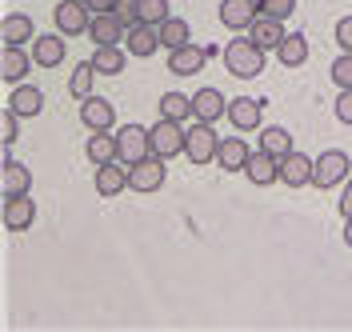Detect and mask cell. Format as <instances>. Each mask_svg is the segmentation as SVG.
<instances>
[{
	"label": "cell",
	"instance_id": "obj_1",
	"mask_svg": "<svg viewBox=\"0 0 352 332\" xmlns=\"http://www.w3.org/2000/svg\"><path fill=\"white\" fill-rule=\"evenodd\" d=\"M224 68L232 76H241V80H252V76L264 72V48H256L248 36H236V41H228V48H224Z\"/></svg>",
	"mask_w": 352,
	"mask_h": 332
},
{
	"label": "cell",
	"instance_id": "obj_2",
	"mask_svg": "<svg viewBox=\"0 0 352 332\" xmlns=\"http://www.w3.org/2000/svg\"><path fill=\"white\" fill-rule=\"evenodd\" d=\"M52 21H56L60 36H85L88 24H92V8H88L85 0H60L52 8Z\"/></svg>",
	"mask_w": 352,
	"mask_h": 332
},
{
	"label": "cell",
	"instance_id": "obj_3",
	"mask_svg": "<svg viewBox=\"0 0 352 332\" xmlns=\"http://www.w3.org/2000/svg\"><path fill=\"white\" fill-rule=\"evenodd\" d=\"M349 153H340V148H329V153H320L312 160V184L316 188H336L340 180L349 177Z\"/></svg>",
	"mask_w": 352,
	"mask_h": 332
},
{
	"label": "cell",
	"instance_id": "obj_4",
	"mask_svg": "<svg viewBox=\"0 0 352 332\" xmlns=\"http://www.w3.org/2000/svg\"><path fill=\"white\" fill-rule=\"evenodd\" d=\"M116 144H120V164H140L144 156H153V140H148V129L144 124H124L116 133Z\"/></svg>",
	"mask_w": 352,
	"mask_h": 332
},
{
	"label": "cell",
	"instance_id": "obj_5",
	"mask_svg": "<svg viewBox=\"0 0 352 332\" xmlns=\"http://www.w3.org/2000/svg\"><path fill=\"white\" fill-rule=\"evenodd\" d=\"M217 148H220V140H217V133H212V124H204V120L184 133V156H188L192 164L217 160Z\"/></svg>",
	"mask_w": 352,
	"mask_h": 332
},
{
	"label": "cell",
	"instance_id": "obj_6",
	"mask_svg": "<svg viewBox=\"0 0 352 332\" xmlns=\"http://www.w3.org/2000/svg\"><path fill=\"white\" fill-rule=\"evenodd\" d=\"M160 184H164V156L153 153V156H144L140 164L129 168V188L132 192H144V197H148V192H156Z\"/></svg>",
	"mask_w": 352,
	"mask_h": 332
},
{
	"label": "cell",
	"instance_id": "obj_7",
	"mask_svg": "<svg viewBox=\"0 0 352 332\" xmlns=\"http://www.w3.org/2000/svg\"><path fill=\"white\" fill-rule=\"evenodd\" d=\"M184 133H188V129H180L176 120H164V116H160L153 129H148L153 153L164 156V160H168V156H180V153H184Z\"/></svg>",
	"mask_w": 352,
	"mask_h": 332
},
{
	"label": "cell",
	"instance_id": "obj_8",
	"mask_svg": "<svg viewBox=\"0 0 352 332\" xmlns=\"http://www.w3.org/2000/svg\"><path fill=\"white\" fill-rule=\"evenodd\" d=\"M124 36H129V24L120 21L116 12H96L92 24H88V41L96 48H109V45H116V41H124Z\"/></svg>",
	"mask_w": 352,
	"mask_h": 332
},
{
	"label": "cell",
	"instance_id": "obj_9",
	"mask_svg": "<svg viewBox=\"0 0 352 332\" xmlns=\"http://www.w3.org/2000/svg\"><path fill=\"white\" fill-rule=\"evenodd\" d=\"M80 124H85L88 133H109L112 124H116L112 100H104V96H88V100H80Z\"/></svg>",
	"mask_w": 352,
	"mask_h": 332
},
{
	"label": "cell",
	"instance_id": "obj_10",
	"mask_svg": "<svg viewBox=\"0 0 352 332\" xmlns=\"http://www.w3.org/2000/svg\"><path fill=\"white\" fill-rule=\"evenodd\" d=\"M256 16H261V4L256 0H224L220 4V24L232 28V32H248Z\"/></svg>",
	"mask_w": 352,
	"mask_h": 332
},
{
	"label": "cell",
	"instance_id": "obj_11",
	"mask_svg": "<svg viewBox=\"0 0 352 332\" xmlns=\"http://www.w3.org/2000/svg\"><path fill=\"white\" fill-rule=\"evenodd\" d=\"M32 192V173L24 168V164H16L12 156L8 160H0V197H28Z\"/></svg>",
	"mask_w": 352,
	"mask_h": 332
},
{
	"label": "cell",
	"instance_id": "obj_12",
	"mask_svg": "<svg viewBox=\"0 0 352 332\" xmlns=\"http://www.w3.org/2000/svg\"><path fill=\"white\" fill-rule=\"evenodd\" d=\"M208 56H212V52H208V45L200 48V45H192V41H188V45L173 48V56H168V72H176V76H197Z\"/></svg>",
	"mask_w": 352,
	"mask_h": 332
},
{
	"label": "cell",
	"instance_id": "obj_13",
	"mask_svg": "<svg viewBox=\"0 0 352 332\" xmlns=\"http://www.w3.org/2000/svg\"><path fill=\"white\" fill-rule=\"evenodd\" d=\"M32 65L36 60L16 45H4V52H0V76H4V85H24V76L32 72Z\"/></svg>",
	"mask_w": 352,
	"mask_h": 332
},
{
	"label": "cell",
	"instance_id": "obj_14",
	"mask_svg": "<svg viewBox=\"0 0 352 332\" xmlns=\"http://www.w3.org/2000/svg\"><path fill=\"white\" fill-rule=\"evenodd\" d=\"M244 36H248V41H252L256 48H264V52H276V48H280V41H285L288 32H285V21L256 16V21H252V28H248Z\"/></svg>",
	"mask_w": 352,
	"mask_h": 332
},
{
	"label": "cell",
	"instance_id": "obj_15",
	"mask_svg": "<svg viewBox=\"0 0 352 332\" xmlns=\"http://www.w3.org/2000/svg\"><path fill=\"white\" fill-rule=\"evenodd\" d=\"M228 120H232L236 133H256L261 120H264V100H248V96L232 100V104H228Z\"/></svg>",
	"mask_w": 352,
	"mask_h": 332
},
{
	"label": "cell",
	"instance_id": "obj_16",
	"mask_svg": "<svg viewBox=\"0 0 352 332\" xmlns=\"http://www.w3.org/2000/svg\"><path fill=\"white\" fill-rule=\"evenodd\" d=\"M244 177L252 180L256 188H264V184H272V180H280V156L272 153H252L248 156V164H244Z\"/></svg>",
	"mask_w": 352,
	"mask_h": 332
},
{
	"label": "cell",
	"instance_id": "obj_17",
	"mask_svg": "<svg viewBox=\"0 0 352 332\" xmlns=\"http://www.w3.org/2000/svg\"><path fill=\"white\" fill-rule=\"evenodd\" d=\"M32 221H36L32 197H8L4 200V228H8V232H24V228H32Z\"/></svg>",
	"mask_w": 352,
	"mask_h": 332
},
{
	"label": "cell",
	"instance_id": "obj_18",
	"mask_svg": "<svg viewBox=\"0 0 352 332\" xmlns=\"http://www.w3.org/2000/svg\"><path fill=\"white\" fill-rule=\"evenodd\" d=\"M124 188H129V164H116V160L96 164V192L100 197H120Z\"/></svg>",
	"mask_w": 352,
	"mask_h": 332
},
{
	"label": "cell",
	"instance_id": "obj_19",
	"mask_svg": "<svg viewBox=\"0 0 352 332\" xmlns=\"http://www.w3.org/2000/svg\"><path fill=\"white\" fill-rule=\"evenodd\" d=\"M192 116L204 120V124H217L220 116H228V100H224L217 89H200L197 96H192Z\"/></svg>",
	"mask_w": 352,
	"mask_h": 332
},
{
	"label": "cell",
	"instance_id": "obj_20",
	"mask_svg": "<svg viewBox=\"0 0 352 332\" xmlns=\"http://www.w3.org/2000/svg\"><path fill=\"white\" fill-rule=\"evenodd\" d=\"M124 48L132 56H153L156 48H164L160 45V28L156 24H132L129 36H124Z\"/></svg>",
	"mask_w": 352,
	"mask_h": 332
},
{
	"label": "cell",
	"instance_id": "obj_21",
	"mask_svg": "<svg viewBox=\"0 0 352 332\" xmlns=\"http://www.w3.org/2000/svg\"><path fill=\"white\" fill-rule=\"evenodd\" d=\"M248 144H244V136H228V140H220L217 148V164L224 173H244V164H248Z\"/></svg>",
	"mask_w": 352,
	"mask_h": 332
},
{
	"label": "cell",
	"instance_id": "obj_22",
	"mask_svg": "<svg viewBox=\"0 0 352 332\" xmlns=\"http://www.w3.org/2000/svg\"><path fill=\"white\" fill-rule=\"evenodd\" d=\"M280 180H285L288 188H300V184H308V180H312V160H308L305 153H296V148H292V153L280 160Z\"/></svg>",
	"mask_w": 352,
	"mask_h": 332
},
{
	"label": "cell",
	"instance_id": "obj_23",
	"mask_svg": "<svg viewBox=\"0 0 352 332\" xmlns=\"http://www.w3.org/2000/svg\"><path fill=\"white\" fill-rule=\"evenodd\" d=\"M0 41H4V45H16V48H21L24 41H36L32 16H24V12H12V16H4V24H0Z\"/></svg>",
	"mask_w": 352,
	"mask_h": 332
},
{
	"label": "cell",
	"instance_id": "obj_24",
	"mask_svg": "<svg viewBox=\"0 0 352 332\" xmlns=\"http://www.w3.org/2000/svg\"><path fill=\"white\" fill-rule=\"evenodd\" d=\"M65 36H36V45H32V60H36V68H56L60 60H65Z\"/></svg>",
	"mask_w": 352,
	"mask_h": 332
},
{
	"label": "cell",
	"instance_id": "obj_25",
	"mask_svg": "<svg viewBox=\"0 0 352 332\" xmlns=\"http://www.w3.org/2000/svg\"><path fill=\"white\" fill-rule=\"evenodd\" d=\"M276 60L285 68H300L308 60V36L305 32H288L285 41H280V48H276Z\"/></svg>",
	"mask_w": 352,
	"mask_h": 332
},
{
	"label": "cell",
	"instance_id": "obj_26",
	"mask_svg": "<svg viewBox=\"0 0 352 332\" xmlns=\"http://www.w3.org/2000/svg\"><path fill=\"white\" fill-rule=\"evenodd\" d=\"M8 109L16 112V116H36L44 109V92L32 89V85H16L12 96H8Z\"/></svg>",
	"mask_w": 352,
	"mask_h": 332
},
{
	"label": "cell",
	"instance_id": "obj_27",
	"mask_svg": "<svg viewBox=\"0 0 352 332\" xmlns=\"http://www.w3.org/2000/svg\"><path fill=\"white\" fill-rule=\"evenodd\" d=\"M85 153L92 164H109V160H120V144H116L112 133H92L85 144Z\"/></svg>",
	"mask_w": 352,
	"mask_h": 332
},
{
	"label": "cell",
	"instance_id": "obj_28",
	"mask_svg": "<svg viewBox=\"0 0 352 332\" xmlns=\"http://www.w3.org/2000/svg\"><path fill=\"white\" fill-rule=\"evenodd\" d=\"M160 116L184 124V120L192 116V96H184V92H164V96H160Z\"/></svg>",
	"mask_w": 352,
	"mask_h": 332
},
{
	"label": "cell",
	"instance_id": "obj_29",
	"mask_svg": "<svg viewBox=\"0 0 352 332\" xmlns=\"http://www.w3.org/2000/svg\"><path fill=\"white\" fill-rule=\"evenodd\" d=\"M261 148L285 160V156L292 153V133H288V129H280V124H268V129L261 133Z\"/></svg>",
	"mask_w": 352,
	"mask_h": 332
},
{
	"label": "cell",
	"instance_id": "obj_30",
	"mask_svg": "<svg viewBox=\"0 0 352 332\" xmlns=\"http://www.w3.org/2000/svg\"><path fill=\"white\" fill-rule=\"evenodd\" d=\"M124 52H129V48H116V45L96 48V52H92V65H96V72H104V76H120V72H124Z\"/></svg>",
	"mask_w": 352,
	"mask_h": 332
},
{
	"label": "cell",
	"instance_id": "obj_31",
	"mask_svg": "<svg viewBox=\"0 0 352 332\" xmlns=\"http://www.w3.org/2000/svg\"><path fill=\"white\" fill-rule=\"evenodd\" d=\"M92 80H96V65H92V60H85V65L72 72V80H68V92H72L76 100H88V96H92Z\"/></svg>",
	"mask_w": 352,
	"mask_h": 332
},
{
	"label": "cell",
	"instance_id": "obj_32",
	"mask_svg": "<svg viewBox=\"0 0 352 332\" xmlns=\"http://www.w3.org/2000/svg\"><path fill=\"white\" fill-rule=\"evenodd\" d=\"M160 45L168 48H180V45H188V24L180 21V16H168V21L160 24Z\"/></svg>",
	"mask_w": 352,
	"mask_h": 332
},
{
	"label": "cell",
	"instance_id": "obj_33",
	"mask_svg": "<svg viewBox=\"0 0 352 332\" xmlns=\"http://www.w3.org/2000/svg\"><path fill=\"white\" fill-rule=\"evenodd\" d=\"M173 12H168V0H140V24H160L168 21Z\"/></svg>",
	"mask_w": 352,
	"mask_h": 332
},
{
	"label": "cell",
	"instance_id": "obj_34",
	"mask_svg": "<svg viewBox=\"0 0 352 332\" xmlns=\"http://www.w3.org/2000/svg\"><path fill=\"white\" fill-rule=\"evenodd\" d=\"M261 4V16H272V21H288L296 12V0H256Z\"/></svg>",
	"mask_w": 352,
	"mask_h": 332
},
{
	"label": "cell",
	"instance_id": "obj_35",
	"mask_svg": "<svg viewBox=\"0 0 352 332\" xmlns=\"http://www.w3.org/2000/svg\"><path fill=\"white\" fill-rule=\"evenodd\" d=\"M332 80H336V89H352V52H340V56H336Z\"/></svg>",
	"mask_w": 352,
	"mask_h": 332
},
{
	"label": "cell",
	"instance_id": "obj_36",
	"mask_svg": "<svg viewBox=\"0 0 352 332\" xmlns=\"http://www.w3.org/2000/svg\"><path fill=\"white\" fill-rule=\"evenodd\" d=\"M16 120H21V116L4 104V112H0V140H4V148H12V144H16Z\"/></svg>",
	"mask_w": 352,
	"mask_h": 332
},
{
	"label": "cell",
	"instance_id": "obj_37",
	"mask_svg": "<svg viewBox=\"0 0 352 332\" xmlns=\"http://www.w3.org/2000/svg\"><path fill=\"white\" fill-rule=\"evenodd\" d=\"M112 12L132 28V24H140V0H116V8H112Z\"/></svg>",
	"mask_w": 352,
	"mask_h": 332
},
{
	"label": "cell",
	"instance_id": "obj_38",
	"mask_svg": "<svg viewBox=\"0 0 352 332\" xmlns=\"http://www.w3.org/2000/svg\"><path fill=\"white\" fill-rule=\"evenodd\" d=\"M336 45H340V52H352V16H340V24H336Z\"/></svg>",
	"mask_w": 352,
	"mask_h": 332
},
{
	"label": "cell",
	"instance_id": "obj_39",
	"mask_svg": "<svg viewBox=\"0 0 352 332\" xmlns=\"http://www.w3.org/2000/svg\"><path fill=\"white\" fill-rule=\"evenodd\" d=\"M336 120H340V124H352V89H340V100H336Z\"/></svg>",
	"mask_w": 352,
	"mask_h": 332
},
{
	"label": "cell",
	"instance_id": "obj_40",
	"mask_svg": "<svg viewBox=\"0 0 352 332\" xmlns=\"http://www.w3.org/2000/svg\"><path fill=\"white\" fill-rule=\"evenodd\" d=\"M88 8H92V16H96V12H112V8H116V0H85Z\"/></svg>",
	"mask_w": 352,
	"mask_h": 332
},
{
	"label": "cell",
	"instance_id": "obj_41",
	"mask_svg": "<svg viewBox=\"0 0 352 332\" xmlns=\"http://www.w3.org/2000/svg\"><path fill=\"white\" fill-rule=\"evenodd\" d=\"M340 212H344V217H352V180L344 184V197H340Z\"/></svg>",
	"mask_w": 352,
	"mask_h": 332
},
{
	"label": "cell",
	"instance_id": "obj_42",
	"mask_svg": "<svg viewBox=\"0 0 352 332\" xmlns=\"http://www.w3.org/2000/svg\"><path fill=\"white\" fill-rule=\"evenodd\" d=\"M344 244H352V217H344Z\"/></svg>",
	"mask_w": 352,
	"mask_h": 332
}]
</instances>
